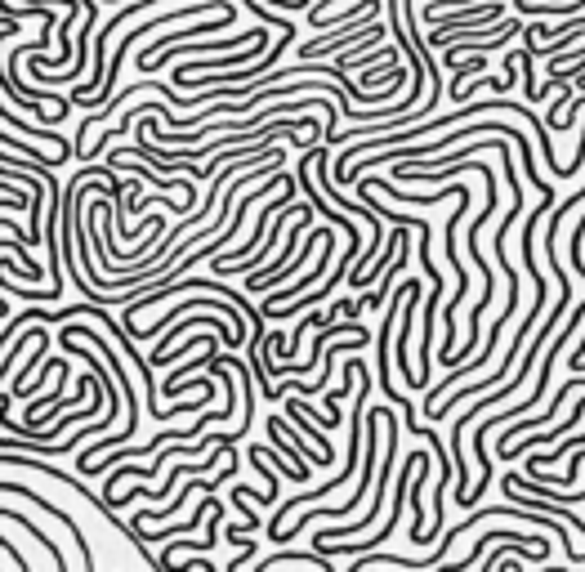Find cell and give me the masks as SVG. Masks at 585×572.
Masks as SVG:
<instances>
[{
    "instance_id": "6da1fadb",
    "label": "cell",
    "mask_w": 585,
    "mask_h": 572,
    "mask_svg": "<svg viewBox=\"0 0 585 572\" xmlns=\"http://www.w3.org/2000/svg\"><path fill=\"white\" fill-rule=\"evenodd\" d=\"M505 18V0H487V5L474 9H456V14H434V32H465V27H487V23H501Z\"/></svg>"
},
{
    "instance_id": "7a4b0ae2",
    "label": "cell",
    "mask_w": 585,
    "mask_h": 572,
    "mask_svg": "<svg viewBox=\"0 0 585 572\" xmlns=\"http://www.w3.org/2000/svg\"><path fill=\"white\" fill-rule=\"evenodd\" d=\"M581 416H585V398H581V403H577V412H572V416H568V421H563V429H572V425H577V421H581ZM554 438H563V434H559V429H541V434H532V438H527V447H541V443H554Z\"/></svg>"
}]
</instances>
